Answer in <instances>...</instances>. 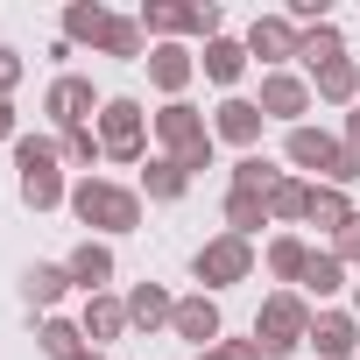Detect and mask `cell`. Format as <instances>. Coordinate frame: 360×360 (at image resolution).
Segmentation results:
<instances>
[{
	"instance_id": "cell-34",
	"label": "cell",
	"mask_w": 360,
	"mask_h": 360,
	"mask_svg": "<svg viewBox=\"0 0 360 360\" xmlns=\"http://www.w3.org/2000/svg\"><path fill=\"white\" fill-rule=\"evenodd\" d=\"M332 255H339L346 269H360V212H353V219H346V226L332 233Z\"/></svg>"
},
{
	"instance_id": "cell-7",
	"label": "cell",
	"mask_w": 360,
	"mask_h": 360,
	"mask_svg": "<svg viewBox=\"0 0 360 360\" xmlns=\"http://www.w3.org/2000/svg\"><path fill=\"white\" fill-rule=\"evenodd\" d=\"M191 276L205 283V297L248 283V276H255V240H240V233H212V240L191 255Z\"/></svg>"
},
{
	"instance_id": "cell-37",
	"label": "cell",
	"mask_w": 360,
	"mask_h": 360,
	"mask_svg": "<svg viewBox=\"0 0 360 360\" xmlns=\"http://www.w3.org/2000/svg\"><path fill=\"white\" fill-rule=\"evenodd\" d=\"M0 141H22L15 134V99H0Z\"/></svg>"
},
{
	"instance_id": "cell-29",
	"label": "cell",
	"mask_w": 360,
	"mask_h": 360,
	"mask_svg": "<svg viewBox=\"0 0 360 360\" xmlns=\"http://www.w3.org/2000/svg\"><path fill=\"white\" fill-rule=\"evenodd\" d=\"M311 212V184H304V176H276V184H269V219H304Z\"/></svg>"
},
{
	"instance_id": "cell-28",
	"label": "cell",
	"mask_w": 360,
	"mask_h": 360,
	"mask_svg": "<svg viewBox=\"0 0 360 360\" xmlns=\"http://www.w3.org/2000/svg\"><path fill=\"white\" fill-rule=\"evenodd\" d=\"M304 269H311V248H304L297 233H276V240H269V276H276V283H304Z\"/></svg>"
},
{
	"instance_id": "cell-39",
	"label": "cell",
	"mask_w": 360,
	"mask_h": 360,
	"mask_svg": "<svg viewBox=\"0 0 360 360\" xmlns=\"http://www.w3.org/2000/svg\"><path fill=\"white\" fill-rule=\"evenodd\" d=\"M78 360H106V353H99V346H85V353H78Z\"/></svg>"
},
{
	"instance_id": "cell-19",
	"label": "cell",
	"mask_w": 360,
	"mask_h": 360,
	"mask_svg": "<svg viewBox=\"0 0 360 360\" xmlns=\"http://www.w3.org/2000/svg\"><path fill=\"white\" fill-rule=\"evenodd\" d=\"M169 318H176V297H169L162 283H134V290H127V325L155 332V325H169Z\"/></svg>"
},
{
	"instance_id": "cell-10",
	"label": "cell",
	"mask_w": 360,
	"mask_h": 360,
	"mask_svg": "<svg viewBox=\"0 0 360 360\" xmlns=\"http://www.w3.org/2000/svg\"><path fill=\"white\" fill-rule=\"evenodd\" d=\"M169 332H176V339H191L198 353H212V346L226 339V318H219V304L198 290V297H176V318H169Z\"/></svg>"
},
{
	"instance_id": "cell-32",
	"label": "cell",
	"mask_w": 360,
	"mask_h": 360,
	"mask_svg": "<svg viewBox=\"0 0 360 360\" xmlns=\"http://www.w3.org/2000/svg\"><path fill=\"white\" fill-rule=\"evenodd\" d=\"M57 148H64V162L71 169H92L106 148H99V127H71V134H57Z\"/></svg>"
},
{
	"instance_id": "cell-13",
	"label": "cell",
	"mask_w": 360,
	"mask_h": 360,
	"mask_svg": "<svg viewBox=\"0 0 360 360\" xmlns=\"http://www.w3.org/2000/svg\"><path fill=\"white\" fill-rule=\"evenodd\" d=\"M339 148H346V134H325V127H290L283 134V155L297 162V169H318V176H332V162H339Z\"/></svg>"
},
{
	"instance_id": "cell-15",
	"label": "cell",
	"mask_w": 360,
	"mask_h": 360,
	"mask_svg": "<svg viewBox=\"0 0 360 360\" xmlns=\"http://www.w3.org/2000/svg\"><path fill=\"white\" fill-rule=\"evenodd\" d=\"M311 346H318V360H360V318L353 311H318Z\"/></svg>"
},
{
	"instance_id": "cell-18",
	"label": "cell",
	"mask_w": 360,
	"mask_h": 360,
	"mask_svg": "<svg viewBox=\"0 0 360 360\" xmlns=\"http://www.w3.org/2000/svg\"><path fill=\"white\" fill-rule=\"evenodd\" d=\"M78 325H85V346H113L127 332V297H85Z\"/></svg>"
},
{
	"instance_id": "cell-8",
	"label": "cell",
	"mask_w": 360,
	"mask_h": 360,
	"mask_svg": "<svg viewBox=\"0 0 360 360\" xmlns=\"http://www.w3.org/2000/svg\"><path fill=\"white\" fill-rule=\"evenodd\" d=\"M99 92H92V78H78V71H64V78H50V92H43V113L57 120V134H71V127H92L99 120Z\"/></svg>"
},
{
	"instance_id": "cell-26",
	"label": "cell",
	"mask_w": 360,
	"mask_h": 360,
	"mask_svg": "<svg viewBox=\"0 0 360 360\" xmlns=\"http://www.w3.org/2000/svg\"><path fill=\"white\" fill-rule=\"evenodd\" d=\"M141 191H148L155 205H176V198H184V191H191V176H184V169H176L169 155H148V169H141Z\"/></svg>"
},
{
	"instance_id": "cell-9",
	"label": "cell",
	"mask_w": 360,
	"mask_h": 360,
	"mask_svg": "<svg viewBox=\"0 0 360 360\" xmlns=\"http://www.w3.org/2000/svg\"><path fill=\"white\" fill-rule=\"evenodd\" d=\"M240 43H248V57H262L269 71H283V64H290V57L304 50V29H297L290 15H255Z\"/></svg>"
},
{
	"instance_id": "cell-14",
	"label": "cell",
	"mask_w": 360,
	"mask_h": 360,
	"mask_svg": "<svg viewBox=\"0 0 360 360\" xmlns=\"http://www.w3.org/2000/svg\"><path fill=\"white\" fill-rule=\"evenodd\" d=\"M191 78H198V57H191L184 43H155V50H148V85L162 92V106H169V99H184Z\"/></svg>"
},
{
	"instance_id": "cell-6",
	"label": "cell",
	"mask_w": 360,
	"mask_h": 360,
	"mask_svg": "<svg viewBox=\"0 0 360 360\" xmlns=\"http://www.w3.org/2000/svg\"><path fill=\"white\" fill-rule=\"evenodd\" d=\"M148 106L141 99H127V92H113L106 106H99V148H106V162H141L148 155Z\"/></svg>"
},
{
	"instance_id": "cell-36",
	"label": "cell",
	"mask_w": 360,
	"mask_h": 360,
	"mask_svg": "<svg viewBox=\"0 0 360 360\" xmlns=\"http://www.w3.org/2000/svg\"><path fill=\"white\" fill-rule=\"evenodd\" d=\"M198 360H262V346H255V339H219V346L198 353Z\"/></svg>"
},
{
	"instance_id": "cell-21",
	"label": "cell",
	"mask_w": 360,
	"mask_h": 360,
	"mask_svg": "<svg viewBox=\"0 0 360 360\" xmlns=\"http://www.w3.org/2000/svg\"><path fill=\"white\" fill-rule=\"evenodd\" d=\"M64 290H71V269H64V262H36V269L22 276V297H29L36 311H57Z\"/></svg>"
},
{
	"instance_id": "cell-31",
	"label": "cell",
	"mask_w": 360,
	"mask_h": 360,
	"mask_svg": "<svg viewBox=\"0 0 360 360\" xmlns=\"http://www.w3.org/2000/svg\"><path fill=\"white\" fill-rule=\"evenodd\" d=\"M304 290L311 297H332V290H346V262L325 248V255H311V269H304Z\"/></svg>"
},
{
	"instance_id": "cell-24",
	"label": "cell",
	"mask_w": 360,
	"mask_h": 360,
	"mask_svg": "<svg viewBox=\"0 0 360 360\" xmlns=\"http://www.w3.org/2000/svg\"><path fill=\"white\" fill-rule=\"evenodd\" d=\"M36 346H43L50 360H78V353H85V325H78V318H57V311H50V318L36 325Z\"/></svg>"
},
{
	"instance_id": "cell-40",
	"label": "cell",
	"mask_w": 360,
	"mask_h": 360,
	"mask_svg": "<svg viewBox=\"0 0 360 360\" xmlns=\"http://www.w3.org/2000/svg\"><path fill=\"white\" fill-rule=\"evenodd\" d=\"M353 318H360V283H353Z\"/></svg>"
},
{
	"instance_id": "cell-1",
	"label": "cell",
	"mask_w": 360,
	"mask_h": 360,
	"mask_svg": "<svg viewBox=\"0 0 360 360\" xmlns=\"http://www.w3.org/2000/svg\"><path fill=\"white\" fill-rule=\"evenodd\" d=\"M15 169H22V205H29V212H57V205H71L64 148H57L50 134H22V141H15Z\"/></svg>"
},
{
	"instance_id": "cell-20",
	"label": "cell",
	"mask_w": 360,
	"mask_h": 360,
	"mask_svg": "<svg viewBox=\"0 0 360 360\" xmlns=\"http://www.w3.org/2000/svg\"><path fill=\"white\" fill-rule=\"evenodd\" d=\"M311 92H318V99H332V106H360V64H353V57H339V64L311 71Z\"/></svg>"
},
{
	"instance_id": "cell-25",
	"label": "cell",
	"mask_w": 360,
	"mask_h": 360,
	"mask_svg": "<svg viewBox=\"0 0 360 360\" xmlns=\"http://www.w3.org/2000/svg\"><path fill=\"white\" fill-rule=\"evenodd\" d=\"M106 22H113V15L99 8V0H71V8H64V43H71V50H78V43H92V50H99Z\"/></svg>"
},
{
	"instance_id": "cell-23",
	"label": "cell",
	"mask_w": 360,
	"mask_h": 360,
	"mask_svg": "<svg viewBox=\"0 0 360 360\" xmlns=\"http://www.w3.org/2000/svg\"><path fill=\"white\" fill-rule=\"evenodd\" d=\"M262 226H276V219H269V198H262V191H226V233L255 240Z\"/></svg>"
},
{
	"instance_id": "cell-4",
	"label": "cell",
	"mask_w": 360,
	"mask_h": 360,
	"mask_svg": "<svg viewBox=\"0 0 360 360\" xmlns=\"http://www.w3.org/2000/svg\"><path fill=\"white\" fill-rule=\"evenodd\" d=\"M311 304L297 297V290H276L262 311H255V346H262V360H290L297 346H311Z\"/></svg>"
},
{
	"instance_id": "cell-30",
	"label": "cell",
	"mask_w": 360,
	"mask_h": 360,
	"mask_svg": "<svg viewBox=\"0 0 360 360\" xmlns=\"http://www.w3.org/2000/svg\"><path fill=\"white\" fill-rule=\"evenodd\" d=\"M311 71H325V64H339L346 57V36H339V22H318V29H304V50H297Z\"/></svg>"
},
{
	"instance_id": "cell-16",
	"label": "cell",
	"mask_w": 360,
	"mask_h": 360,
	"mask_svg": "<svg viewBox=\"0 0 360 360\" xmlns=\"http://www.w3.org/2000/svg\"><path fill=\"white\" fill-rule=\"evenodd\" d=\"M64 269H71V290L106 297V283H113V248H106V240H78V248L64 255Z\"/></svg>"
},
{
	"instance_id": "cell-5",
	"label": "cell",
	"mask_w": 360,
	"mask_h": 360,
	"mask_svg": "<svg viewBox=\"0 0 360 360\" xmlns=\"http://www.w3.org/2000/svg\"><path fill=\"white\" fill-rule=\"evenodd\" d=\"M134 22H141L155 43H176V36H205V43H212L226 15H219V0H141Z\"/></svg>"
},
{
	"instance_id": "cell-2",
	"label": "cell",
	"mask_w": 360,
	"mask_h": 360,
	"mask_svg": "<svg viewBox=\"0 0 360 360\" xmlns=\"http://www.w3.org/2000/svg\"><path fill=\"white\" fill-rule=\"evenodd\" d=\"M155 141H162V155L184 169V176H198V169H212V120L198 113V106H184V99H169L162 113H155Z\"/></svg>"
},
{
	"instance_id": "cell-35",
	"label": "cell",
	"mask_w": 360,
	"mask_h": 360,
	"mask_svg": "<svg viewBox=\"0 0 360 360\" xmlns=\"http://www.w3.org/2000/svg\"><path fill=\"white\" fill-rule=\"evenodd\" d=\"M22 50H8V43H0V99H15V85H22Z\"/></svg>"
},
{
	"instance_id": "cell-33",
	"label": "cell",
	"mask_w": 360,
	"mask_h": 360,
	"mask_svg": "<svg viewBox=\"0 0 360 360\" xmlns=\"http://www.w3.org/2000/svg\"><path fill=\"white\" fill-rule=\"evenodd\" d=\"M276 176H283V169H276L269 155H240V162H233V191H262V198H269Z\"/></svg>"
},
{
	"instance_id": "cell-17",
	"label": "cell",
	"mask_w": 360,
	"mask_h": 360,
	"mask_svg": "<svg viewBox=\"0 0 360 360\" xmlns=\"http://www.w3.org/2000/svg\"><path fill=\"white\" fill-rule=\"evenodd\" d=\"M248 64H255V57H248V43H240V36H212V43H205V57H198V71H205L212 85H240V78H248Z\"/></svg>"
},
{
	"instance_id": "cell-22",
	"label": "cell",
	"mask_w": 360,
	"mask_h": 360,
	"mask_svg": "<svg viewBox=\"0 0 360 360\" xmlns=\"http://www.w3.org/2000/svg\"><path fill=\"white\" fill-rule=\"evenodd\" d=\"M141 50H148V29H141L134 15H113V22H106V36H99V57H127V64H148Z\"/></svg>"
},
{
	"instance_id": "cell-3",
	"label": "cell",
	"mask_w": 360,
	"mask_h": 360,
	"mask_svg": "<svg viewBox=\"0 0 360 360\" xmlns=\"http://www.w3.org/2000/svg\"><path fill=\"white\" fill-rule=\"evenodd\" d=\"M71 212L92 233H134L141 226V191L106 184V176H78V184H71Z\"/></svg>"
},
{
	"instance_id": "cell-38",
	"label": "cell",
	"mask_w": 360,
	"mask_h": 360,
	"mask_svg": "<svg viewBox=\"0 0 360 360\" xmlns=\"http://www.w3.org/2000/svg\"><path fill=\"white\" fill-rule=\"evenodd\" d=\"M346 141H353V148H360V106H353V113H346Z\"/></svg>"
},
{
	"instance_id": "cell-11",
	"label": "cell",
	"mask_w": 360,
	"mask_h": 360,
	"mask_svg": "<svg viewBox=\"0 0 360 360\" xmlns=\"http://www.w3.org/2000/svg\"><path fill=\"white\" fill-rule=\"evenodd\" d=\"M311 78H297V71H269L262 78V113L269 120H290V127H304V113H311Z\"/></svg>"
},
{
	"instance_id": "cell-27",
	"label": "cell",
	"mask_w": 360,
	"mask_h": 360,
	"mask_svg": "<svg viewBox=\"0 0 360 360\" xmlns=\"http://www.w3.org/2000/svg\"><path fill=\"white\" fill-rule=\"evenodd\" d=\"M311 226H325V233H339L346 219H353V198L339 191V184H311V212H304Z\"/></svg>"
},
{
	"instance_id": "cell-12",
	"label": "cell",
	"mask_w": 360,
	"mask_h": 360,
	"mask_svg": "<svg viewBox=\"0 0 360 360\" xmlns=\"http://www.w3.org/2000/svg\"><path fill=\"white\" fill-rule=\"evenodd\" d=\"M262 120H269L262 99H240V92H226V99L212 106V134L233 141V148H248V155H255V141H262Z\"/></svg>"
}]
</instances>
